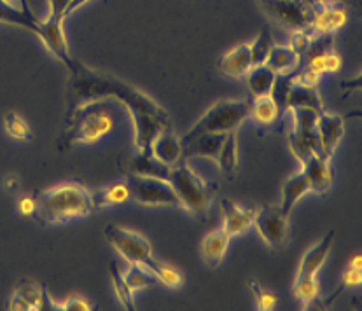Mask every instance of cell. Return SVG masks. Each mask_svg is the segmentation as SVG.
Listing matches in <instances>:
<instances>
[{"mask_svg":"<svg viewBox=\"0 0 362 311\" xmlns=\"http://www.w3.org/2000/svg\"><path fill=\"white\" fill-rule=\"evenodd\" d=\"M70 100L74 107L90 102L117 100L128 109L133 123V147L139 153H149V146L158 133L172 129L168 112L139 88L107 72H98L76 60L69 72Z\"/></svg>","mask_w":362,"mask_h":311,"instance_id":"6da1fadb","label":"cell"},{"mask_svg":"<svg viewBox=\"0 0 362 311\" xmlns=\"http://www.w3.org/2000/svg\"><path fill=\"white\" fill-rule=\"evenodd\" d=\"M103 236L124 261L149 269L165 287L177 291L184 285V275L180 273V269L172 264H166L163 261H158L153 254V245L144 235L133 231V229L123 228V225L109 224L103 229Z\"/></svg>","mask_w":362,"mask_h":311,"instance_id":"7a4b0ae2","label":"cell"},{"mask_svg":"<svg viewBox=\"0 0 362 311\" xmlns=\"http://www.w3.org/2000/svg\"><path fill=\"white\" fill-rule=\"evenodd\" d=\"M35 217L42 224H65L72 218H83L93 213L91 191L79 182H62L42 189L35 194Z\"/></svg>","mask_w":362,"mask_h":311,"instance_id":"3957f363","label":"cell"},{"mask_svg":"<svg viewBox=\"0 0 362 311\" xmlns=\"http://www.w3.org/2000/svg\"><path fill=\"white\" fill-rule=\"evenodd\" d=\"M180 201V209L193 216H202L209 210L212 201V187L189 165V159H182L168 170L166 177Z\"/></svg>","mask_w":362,"mask_h":311,"instance_id":"277c9868","label":"cell"},{"mask_svg":"<svg viewBox=\"0 0 362 311\" xmlns=\"http://www.w3.org/2000/svg\"><path fill=\"white\" fill-rule=\"evenodd\" d=\"M250 116V102L247 98H224L217 100L212 107L205 110L202 117L191 126L186 135L180 136V142L189 140L199 133H230L236 131Z\"/></svg>","mask_w":362,"mask_h":311,"instance_id":"5b68a950","label":"cell"},{"mask_svg":"<svg viewBox=\"0 0 362 311\" xmlns=\"http://www.w3.org/2000/svg\"><path fill=\"white\" fill-rule=\"evenodd\" d=\"M98 103L90 102L74 107L65 133L70 146H91L114 129L112 116L105 110H100Z\"/></svg>","mask_w":362,"mask_h":311,"instance_id":"8992f818","label":"cell"},{"mask_svg":"<svg viewBox=\"0 0 362 311\" xmlns=\"http://www.w3.org/2000/svg\"><path fill=\"white\" fill-rule=\"evenodd\" d=\"M293 117L289 131V149L296 161L301 165L303 159L310 154H320L319 133H317V117L319 110L313 109H287Z\"/></svg>","mask_w":362,"mask_h":311,"instance_id":"52a82bcc","label":"cell"},{"mask_svg":"<svg viewBox=\"0 0 362 311\" xmlns=\"http://www.w3.org/2000/svg\"><path fill=\"white\" fill-rule=\"evenodd\" d=\"M263 11L280 27L291 32L312 28L313 4L310 0H257Z\"/></svg>","mask_w":362,"mask_h":311,"instance_id":"ba28073f","label":"cell"},{"mask_svg":"<svg viewBox=\"0 0 362 311\" xmlns=\"http://www.w3.org/2000/svg\"><path fill=\"white\" fill-rule=\"evenodd\" d=\"M128 184L132 187V199L136 205L147 206V209H156V206L180 209L179 198H177L172 184L166 179L128 175Z\"/></svg>","mask_w":362,"mask_h":311,"instance_id":"9c48e42d","label":"cell"},{"mask_svg":"<svg viewBox=\"0 0 362 311\" xmlns=\"http://www.w3.org/2000/svg\"><path fill=\"white\" fill-rule=\"evenodd\" d=\"M252 228L268 249L282 250L289 243V217L279 206L264 205L256 209Z\"/></svg>","mask_w":362,"mask_h":311,"instance_id":"30bf717a","label":"cell"},{"mask_svg":"<svg viewBox=\"0 0 362 311\" xmlns=\"http://www.w3.org/2000/svg\"><path fill=\"white\" fill-rule=\"evenodd\" d=\"M35 37L42 42L47 53L64 65L66 72L72 70L77 58L72 57L69 40H66L64 16H46V20H40L39 27L35 30Z\"/></svg>","mask_w":362,"mask_h":311,"instance_id":"8fae6325","label":"cell"},{"mask_svg":"<svg viewBox=\"0 0 362 311\" xmlns=\"http://www.w3.org/2000/svg\"><path fill=\"white\" fill-rule=\"evenodd\" d=\"M334 231H329L326 236H322L319 242L313 243V245L301 255L294 283L319 280L320 269L324 268V264H326L327 257H329L331 254L332 243H334Z\"/></svg>","mask_w":362,"mask_h":311,"instance_id":"7c38bea8","label":"cell"},{"mask_svg":"<svg viewBox=\"0 0 362 311\" xmlns=\"http://www.w3.org/2000/svg\"><path fill=\"white\" fill-rule=\"evenodd\" d=\"M51 295L40 283L30 280H21L16 285L11 298L7 299V311H44L51 310Z\"/></svg>","mask_w":362,"mask_h":311,"instance_id":"4fadbf2b","label":"cell"},{"mask_svg":"<svg viewBox=\"0 0 362 311\" xmlns=\"http://www.w3.org/2000/svg\"><path fill=\"white\" fill-rule=\"evenodd\" d=\"M346 131L345 117L341 114L329 112V110H320L317 117V133H319L320 154L324 158L331 159L336 153L338 146L341 143Z\"/></svg>","mask_w":362,"mask_h":311,"instance_id":"5bb4252c","label":"cell"},{"mask_svg":"<svg viewBox=\"0 0 362 311\" xmlns=\"http://www.w3.org/2000/svg\"><path fill=\"white\" fill-rule=\"evenodd\" d=\"M349 21L346 7L338 2H320L313 4V35H336Z\"/></svg>","mask_w":362,"mask_h":311,"instance_id":"9a60e30c","label":"cell"},{"mask_svg":"<svg viewBox=\"0 0 362 311\" xmlns=\"http://www.w3.org/2000/svg\"><path fill=\"white\" fill-rule=\"evenodd\" d=\"M299 166L305 173V179L312 194L322 196L332 187L334 173L331 168V159L324 158L322 154H310L308 158L303 159Z\"/></svg>","mask_w":362,"mask_h":311,"instance_id":"2e32d148","label":"cell"},{"mask_svg":"<svg viewBox=\"0 0 362 311\" xmlns=\"http://www.w3.org/2000/svg\"><path fill=\"white\" fill-rule=\"evenodd\" d=\"M221 216H223V225L235 238V236L247 235L252 229L256 209L242 206L230 198H223L221 199Z\"/></svg>","mask_w":362,"mask_h":311,"instance_id":"e0dca14e","label":"cell"},{"mask_svg":"<svg viewBox=\"0 0 362 311\" xmlns=\"http://www.w3.org/2000/svg\"><path fill=\"white\" fill-rule=\"evenodd\" d=\"M231 238L233 236L230 235V231L221 224L219 228L210 231L202 240V243H199V254H202L203 262L209 268H219L221 262L226 257L228 249H230Z\"/></svg>","mask_w":362,"mask_h":311,"instance_id":"ac0fdd59","label":"cell"},{"mask_svg":"<svg viewBox=\"0 0 362 311\" xmlns=\"http://www.w3.org/2000/svg\"><path fill=\"white\" fill-rule=\"evenodd\" d=\"M217 69L223 76L231 79H242L252 69V53H250V42H242L231 47L217 61Z\"/></svg>","mask_w":362,"mask_h":311,"instance_id":"d6986e66","label":"cell"},{"mask_svg":"<svg viewBox=\"0 0 362 311\" xmlns=\"http://www.w3.org/2000/svg\"><path fill=\"white\" fill-rule=\"evenodd\" d=\"M149 153L168 168H172L184 159L180 136H177L172 129H165L154 136L149 146Z\"/></svg>","mask_w":362,"mask_h":311,"instance_id":"ffe728a7","label":"cell"},{"mask_svg":"<svg viewBox=\"0 0 362 311\" xmlns=\"http://www.w3.org/2000/svg\"><path fill=\"white\" fill-rule=\"evenodd\" d=\"M226 133H199L189 140L182 142V158H206L216 161V156L219 153L221 143H223Z\"/></svg>","mask_w":362,"mask_h":311,"instance_id":"44dd1931","label":"cell"},{"mask_svg":"<svg viewBox=\"0 0 362 311\" xmlns=\"http://www.w3.org/2000/svg\"><path fill=\"white\" fill-rule=\"evenodd\" d=\"M217 168L226 180H235L240 172V147H238V129L226 133L219 153L216 156Z\"/></svg>","mask_w":362,"mask_h":311,"instance_id":"7402d4cb","label":"cell"},{"mask_svg":"<svg viewBox=\"0 0 362 311\" xmlns=\"http://www.w3.org/2000/svg\"><path fill=\"white\" fill-rule=\"evenodd\" d=\"M287 109H313L320 112V110H326V103L315 86L299 84L293 77V83L286 95V102H284V110Z\"/></svg>","mask_w":362,"mask_h":311,"instance_id":"603a6c76","label":"cell"},{"mask_svg":"<svg viewBox=\"0 0 362 311\" xmlns=\"http://www.w3.org/2000/svg\"><path fill=\"white\" fill-rule=\"evenodd\" d=\"M264 63L276 76H293L301 66V54L294 51L289 44L284 46V44L273 42Z\"/></svg>","mask_w":362,"mask_h":311,"instance_id":"cb8c5ba5","label":"cell"},{"mask_svg":"<svg viewBox=\"0 0 362 311\" xmlns=\"http://www.w3.org/2000/svg\"><path fill=\"white\" fill-rule=\"evenodd\" d=\"M132 201V187L128 182H114L105 187H100L97 191H91V205L93 212L97 210H107L110 206H121L124 203Z\"/></svg>","mask_w":362,"mask_h":311,"instance_id":"d4e9b609","label":"cell"},{"mask_svg":"<svg viewBox=\"0 0 362 311\" xmlns=\"http://www.w3.org/2000/svg\"><path fill=\"white\" fill-rule=\"evenodd\" d=\"M306 194H310V187L305 179V173H303V170L299 168V172L293 173V175L284 182L282 201H280L279 209L282 210V213H286L287 217H291L294 206H296Z\"/></svg>","mask_w":362,"mask_h":311,"instance_id":"484cf974","label":"cell"},{"mask_svg":"<svg viewBox=\"0 0 362 311\" xmlns=\"http://www.w3.org/2000/svg\"><path fill=\"white\" fill-rule=\"evenodd\" d=\"M168 166L158 161L151 153H139L132 154L127 163L128 175H140V177H158V179H166L168 177Z\"/></svg>","mask_w":362,"mask_h":311,"instance_id":"4316f807","label":"cell"},{"mask_svg":"<svg viewBox=\"0 0 362 311\" xmlns=\"http://www.w3.org/2000/svg\"><path fill=\"white\" fill-rule=\"evenodd\" d=\"M276 74L269 69L266 63L263 65H256L247 72L245 81H247V90L252 98L256 96H263V95H269L272 93L273 86H275L276 81Z\"/></svg>","mask_w":362,"mask_h":311,"instance_id":"83f0119b","label":"cell"},{"mask_svg":"<svg viewBox=\"0 0 362 311\" xmlns=\"http://www.w3.org/2000/svg\"><path fill=\"white\" fill-rule=\"evenodd\" d=\"M250 119L259 126H272L279 121L280 107L272 93L256 96L250 102Z\"/></svg>","mask_w":362,"mask_h":311,"instance_id":"f1b7e54d","label":"cell"},{"mask_svg":"<svg viewBox=\"0 0 362 311\" xmlns=\"http://www.w3.org/2000/svg\"><path fill=\"white\" fill-rule=\"evenodd\" d=\"M39 18L27 14L25 11L16 9V7L11 6L7 0H0V23L9 25V27L21 28V30L30 32L32 35H35L37 27H39Z\"/></svg>","mask_w":362,"mask_h":311,"instance_id":"f546056e","label":"cell"},{"mask_svg":"<svg viewBox=\"0 0 362 311\" xmlns=\"http://www.w3.org/2000/svg\"><path fill=\"white\" fill-rule=\"evenodd\" d=\"M109 275H110V281H112V288L114 294H116L117 301L119 305L123 306L124 310H136V303H135V291L128 285L127 278H124V273L121 269V266L117 262H112L109 266Z\"/></svg>","mask_w":362,"mask_h":311,"instance_id":"4dcf8cb0","label":"cell"},{"mask_svg":"<svg viewBox=\"0 0 362 311\" xmlns=\"http://www.w3.org/2000/svg\"><path fill=\"white\" fill-rule=\"evenodd\" d=\"M361 281H362V255L361 252H356V254L349 259L345 268H343L341 278H339V288L331 295L327 303L334 301L336 295L341 294L343 291H350V288L354 287H359Z\"/></svg>","mask_w":362,"mask_h":311,"instance_id":"1f68e13d","label":"cell"},{"mask_svg":"<svg viewBox=\"0 0 362 311\" xmlns=\"http://www.w3.org/2000/svg\"><path fill=\"white\" fill-rule=\"evenodd\" d=\"M247 288H249L250 295L254 298V305H256V310L259 311H273L279 306L280 295L276 292L266 291L259 280L249 278L247 280Z\"/></svg>","mask_w":362,"mask_h":311,"instance_id":"d6a6232c","label":"cell"},{"mask_svg":"<svg viewBox=\"0 0 362 311\" xmlns=\"http://www.w3.org/2000/svg\"><path fill=\"white\" fill-rule=\"evenodd\" d=\"M4 131L14 140H20V142H32L33 140V131L30 124L27 123L23 116H20L18 112H7L4 116Z\"/></svg>","mask_w":362,"mask_h":311,"instance_id":"836d02e7","label":"cell"},{"mask_svg":"<svg viewBox=\"0 0 362 311\" xmlns=\"http://www.w3.org/2000/svg\"><path fill=\"white\" fill-rule=\"evenodd\" d=\"M124 278H127L128 285L133 288V291H144V288H149L153 285H156V276L146 269L140 264H133V262H128V268L123 269Z\"/></svg>","mask_w":362,"mask_h":311,"instance_id":"e575fe53","label":"cell"},{"mask_svg":"<svg viewBox=\"0 0 362 311\" xmlns=\"http://www.w3.org/2000/svg\"><path fill=\"white\" fill-rule=\"evenodd\" d=\"M273 35L268 28H263L259 32V35L256 37V40L250 42V53H252V66L256 65H263L266 61V57H268L269 49L273 46Z\"/></svg>","mask_w":362,"mask_h":311,"instance_id":"d590c367","label":"cell"},{"mask_svg":"<svg viewBox=\"0 0 362 311\" xmlns=\"http://www.w3.org/2000/svg\"><path fill=\"white\" fill-rule=\"evenodd\" d=\"M51 301V310H60V311H91L93 305L88 301L83 295L76 294L66 298L65 301H54L53 298H49Z\"/></svg>","mask_w":362,"mask_h":311,"instance_id":"8d00e7d4","label":"cell"},{"mask_svg":"<svg viewBox=\"0 0 362 311\" xmlns=\"http://www.w3.org/2000/svg\"><path fill=\"white\" fill-rule=\"evenodd\" d=\"M18 210L23 217H35L37 212V203H35V196L30 198V196H23V198L18 201Z\"/></svg>","mask_w":362,"mask_h":311,"instance_id":"74e56055","label":"cell"},{"mask_svg":"<svg viewBox=\"0 0 362 311\" xmlns=\"http://www.w3.org/2000/svg\"><path fill=\"white\" fill-rule=\"evenodd\" d=\"M70 0H47V16H65V11L69 7Z\"/></svg>","mask_w":362,"mask_h":311,"instance_id":"f35d334b","label":"cell"},{"mask_svg":"<svg viewBox=\"0 0 362 311\" xmlns=\"http://www.w3.org/2000/svg\"><path fill=\"white\" fill-rule=\"evenodd\" d=\"M7 2H9L13 7H16V9H21V11H25V13H27V14L37 16L35 11H33V7H32V4H30V0H7Z\"/></svg>","mask_w":362,"mask_h":311,"instance_id":"ab89813d","label":"cell"},{"mask_svg":"<svg viewBox=\"0 0 362 311\" xmlns=\"http://www.w3.org/2000/svg\"><path fill=\"white\" fill-rule=\"evenodd\" d=\"M4 189L9 192H18L21 189V180L20 177L9 175L6 180H4Z\"/></svg>","mask_w":362,"mask_h":311,"instance_id":"60d3db41","label":"cell"},{"mask_svg":"<svg viewBox=\"0 0 362 311\" xmlns=\"http://www.w3.org/2000/svg\"><path fill=\"white\" fill-rule=\"evenodd\" d=\"M90 2H93V0H70L69 7H66V11H65V16L66 18L72 16L74 13H77L79 9H83V7Z\"/></svg>","mask_w":362,"mask_h":311,"instance_id":"b9f144b4","label":"cell"},{"mask_svg":"<svg viewBox=\"0 0 362 311\" xmlns=\"http://www.w3.org/2000/svg\"><path fill=\"white\" fill-rule=\"evenodd\" d=\"M320 2H338V4H341V6H345V7H354V6H357L361 0H317L315 4H320Z\"/></svg>","mask_w":362,"mask_h":311,"instance_id":"7bdbcfd3","label":"cell"}]
</instances>
